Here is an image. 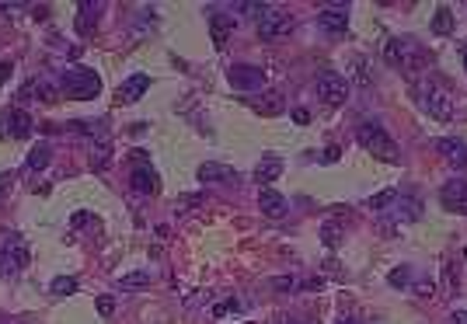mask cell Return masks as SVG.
<instances>
[{
    "mask_svg": "<svg viewBox=\"0 0 467 324\" xmlns=\"http://www.w3.org/2000/svg\"><path fill=\"white\" fill-rule=\"evenodd\" d=\"M11 70H15V67H11V63H8V60H4V63H0V84H4V81H8V77H11Z\"/></svg>",
    "mask_w": 467,
    "mask_h": 324,
    "instance_id": "b9f144b4",
    "label": "cell"
},
{
    "mask_svg": "<svg viewBox=\"0 0 467 324\" xmlns=\"http://www.w3.org/2000/svg\"><path fill=\"white\" fill-rule=\"evenodd\" d=\"M352 77H356V84H359V88H370V84H373L366 56H356V60H352Z\"/></svg>",
    "mask_w": 467,
    "mask_h": 324,
    "instance_id": "d4e9b609",
    "label": "cell"
},
{
    "mask_svg": "<svg viewBox=\"0 0 467 324\" xmlns=\"http://www.w3.org/2000/svg\"><path fill=\"white\" fill-rule=\"evenodd\" d=\"M147 91H150V77H147V74H133L129 81H122V84L115 88V102H119V105H133V102H140Z\"/></svg>",
    "mask_w": 467,
    "mask_h": 324,
    "instance_id": "9c48e42d",
    "label": "cell"
},
{
    "mask_svg": "<svg viewBox=\"0 0 467 324\" xmlns=\"http://www.w3.org/2000/svg\"><path fill=\"white\" fill-rule=\"evenodd\" d=\"M432 32H439V35H450L453 32V11L443 4V8H436V18H432Z\"/></svg>",
    "mask_w": 467,
    "mask_h": 324,
    "instance_id": "cb8c5ba5",
    "label": "cell"
},
{
    "mask_svg": "<svg viewBox=\"0 0 467 324\" xmlns=\"http://www.w3.org/2000/svg\"><path fill=\"white\" fill-rule=\"evenodd\" d=\"M95 307H98V314H101V317H112V314H115V296H98V300H95Z\"/></svg>",
    "mask_w": 467,
    "mask_h": 324,
    "instance_id": "d590c367",
    "label": "cell"
},
{
    "mask_svg": "<svg viewBox=\"0 0 467 324\" xmlns=\"http://www.w3.org/2000/svg\"><path fill=\"white\" fill-rule=\"evenodd\" d=\"M238 307H241L238 300H223V303H216V307H213V314H216V317H223V314H230V310H238Z\"/></svg>",
    "mask_w": 467,
    "mask_h": 324,
    "instance_id": "8d00e7d4",
    "label": "cell"
},
{
    "mask_svg": "<svg viewBox=\"0 0 467 324\" xmlns=\"http://www.w3.org/2000/svg\"><path fill=\"white\" fill-rule=\"evenodd\" d=\"M28 95H35L39 102H46V105H53L63 91L60 88H53V81L49 77H35V81H28V88L22 91V98H28Z\"/></svg>",
    "mask_w": 467,
    "mask_h": 324,
    "instance_id": "d6986e66",
    "label": "cell"
},
{
    "mask_svg": "<svg viewBox=\"0 0 467 324\" xmlns=\"http://www.w3.org/2000/svg\"><path fill=\"white\" fill-rule=\"evenodd\" d=\"M293 122H300V126L311 122V112H307V108H293Z\"/></svg>",
    "mask_w": 467,
    "mask_h": 324,
    "instance_id": "f35d334b",
    "label": "cell"
},
{
    "mask_svg": "<svg viewBox=\"0 0 467 324\" xmlns=\"http://www.w3.org/2000/svg\"><path fill=\"white\" fill-rule=\"evenodd\" d=\"M318 98H321L325 105H342V102L349 98V81H345L342 74H335V70H325V74L318 77Z\"/></svg>",
    "mask_w": 467,
    "mask_h": 324,
    "instance_id": "8992f818",
    "label": "cell"
},
{
    "mask_svg": "<svg viewBox=\"0 0 467 324\" xmlns=\"http://www.w3.org/2000/svg\"><path fill=\"white\" fill-rule=\"evenodd\" d=\"M279 175H283V157H276V154H265L255 168V181H265L262 188H269V181H276Z\"/></svg>",
    "mask_w": 467,
    "mask_h": 324,
    "instance_id": "ffe728a7",
    "label": "cell"
},
{
    "mask_svg": "<svg viewBox=\"0 0 467 324\" xmlns=\"http://www.w3.org/2000/svg\"><path fill=\"white\" fill-rule=\"evenodd\" d=\"M77 133H84V136H95V140H105V129H101V122H70Z\"/></svg>",
    "mask_w": 467,
    "mask_h": 324,
    "instance_id": "4dcf8cb0",
    "label": "cell"
},
{
    "mask_svg": "<svg viewBox=\"0 0 467 324\" xmlns=\"http://www.w3.org/2000/svg\"><path fill=\"white\" fill-rule=\"evenodd\" d=\"M464 70H467V49H464Z\"/></svg>",
    "mask_w": 467,
    "mask_h": 324,
    "instance_id": "7dc6e473",
    "label": "cell"
},
{
    "mask_svg": "<svg viewBox=\"0 0 467 324\" xmlns=\"http://www.w3.org/2000/svg\"><path fill=\"white\" fill-rule=\"evenodd\" d=\"M4 126L11 129V136H15V140H28V136H32V129H35V122H32V115H28L25 108H11V112L4 115Z\"/></svg>",
    "mask_w": 467,
    "mask_h": 324,
    "instance_id": "4fadbf2b",
    "label": "cell"
},
{
    "mask_svg": "<svg viewBox=\"0 0 467 324\" xmlns=\"http://www.w3.org/2000/svg\"><path fill=\"white\" fill-rule=\"evenodd\" d=\"M335 161H338V147H328L325 150V164H335Z\"/></svg>",
    "mask_w": 467,
    "mask_h": 324,
    "instance_id": "ee69618b",
    "label": "cell"
},
{
    "mask_svg": "<svg viewBox=\"0 0 467 324\" xmlns=\"http://www.w3.org/2000/svg\"><path fill=\"white\" fill-rule=\"evenodd\" d=\"M394 213H398V220H418L422 216V202L418 199H401Z\"/></svg>",
    "mask_w": 467,
    "mask_h": 324,
    "instance_id": "4316f807",
    "label": "cell"
},
{
    "mask_svg": "<svg viewBox=\"0 0 467 324\" xmlns=\"http://www.w3.org/2000/svg\"><path fill=\"white\" fill-rule=\"evenodd\" d=\"M49 154H53V150H49V143L32 147V154H28V168H32V171H42V168L49 164Z\"/></svg>",
    "mask_w": 467,
    "mask_h": 324,
    "instance_id": "484cf974",
    "label": "cell"
},
{
    "mask_svg": "<svg viewBox=\"0 0 467 324\" xmlns=\"http://www.w3.org/2000/svg\"><path fill=\"white\" fill-rule=\"evenodd\" d=\"M398 67L411 77H418L425 67H429V53L411 39V35H398Z\"/></svg>",
    "mask_w": 467,
    "mask_h": 324,
    "instance_id": "5b68a950",
    "label": "cell"
},
{
    "mask_svg": "<svg viewBox=\"0 0 467 324\" xmlns=\"http://www.w3.org/2000/svg\"><path fill=\"white\" fill-rule=\"evenodd\" d=\"M318 25H321L325 32H331V35H342V32L349 29V8H345V4H335V8L318 11Z\"/></svg>",
    "mask_w": 467,
    "mask_h": 324,
    "instance_id": "30bf717a",
    "label": "cell"
},
{
    "mask_svg": "<svg viewBox=\"0 0 467 324\" xmlns=\"http://www.w3.org/2000/svg\"><path fill=\"white\" fill-rule=\"evenodd\" d=\"M49 18V8H35V22H46Z\"/></svg>",
    "mask_w": 467,
    "mask_h": 324,
    "instance_id": "f6af8a7d",
    "label": "cell"
},
{
    "mask_svg": "<svg viewBox=\"0 0 467 324\" xmlns=\"http://www.w3.org/2000/svg\"><path fill=\"white\" fill-rule=\"evenodd\" d=\"M439 199L450 213H467V181H446L439 188Z\"/></svg>",
    "mask_w": 467,
    "mask_h": 324,
    "instance_id": "8fae6325",
    "label": "cell"
},
{
    "mask_svg": "<svg viewBox=\"0 0 467 324\" xmlns=\"http://www.w3.org/2000/svg\"><path fill=\"white\" fill-rule=\"evenodd\" d=\"M457 289H460V268L450 261L446 265V293H457Z\"/></svg>",
    "mask_w": 467,
    "mask_h": 324,
    "instance_id": "d6a6232c",
    "label": "cell"
},
{
    "mask_svg": "<svg viewBox=\"0 0 467 324\" xmlns=\"http://www.w3.org/2000/svg\"><path fill=\"white\" fill-rule=\"evenodd\" d=\"M300 282H297V275H276L272 279V289H279V293H290V289H297Z\"/></svg>",
    "mask_w": 467,
    "mask_h": 324,
    "instance_id": "836d02e7",
    "label": "cell"
},
{
    "mask_svg": "<svg viewBox=\"0 0 467 324\" xmlns=\"http://www.w3.org/2000/svg\"><path fill=\"white\" fill-rule=\"evenodd\" d=\"M418 105L432 119H439V122H450L453 119V95L443 84H436V81H422L418 84Z\"/></svg>",
    "mask_w": 467,
    "mask_h": 324,
    "instance_id": "3957f363",
    "label": "cell"
},
{
    "mask_svg": "<svg viewBox=\"0 0 467 324\" xmlns=\"http://www.w3.org/2000/svg\"><path fill=\"white\" fill-rule=\"evenodd\" d=\"M293 29V18L286 15V11H279V8H272L269 4V11L259 18V35L269 42V39H279V35H286Z\"/></svg>",
    "mask_w": 467,
    "mask_h": 324,
    "instance_id": "ba28073f",
    "label": "cell"
},
{
    "mask_svg": "<svg viewBox=\"0 0 467 324\" xmlns=\"http://www.w3.org/2000/svg\"><path fill=\"white\" fill-rule=\"evenodd\" d=\"M387 282H391L394 289H404V286L411 282V268H408V265H401V268H394V272L387 275Z\"/></svg>",
    "mask_w": 467,
    "mask_h": 324,
    "instance_id": "f546056e",
    "label": "cell"
},
{
    "mask_svg": "<svg viewBox=\"0 0 467 324\" xmlns=\"http://www.w3.org/2000/svg\"><path fill=\"white\" fill-rule=\"evenodd\" d=\"M450 324H467V310H453L450 314Z\"/></svg>",
    "mask_w": 467,
    "mask_h": 324,
    "instance_id": "60d3db41",
    "label": "cell"
},
{
    "mask_svg": "<svg viewBox=\"0 0 467 324\" xmlns=\"http://www.w3.org/2000/svg\"><path fill=\"white\" fill-rule=\"evenodd\" d=\"M129 185H133V192H140V195H154V192H157V171H154L150 164H140V168L129 175Z\"/></svg>",
    "mask_w": 467,
    "mask_h": 324,
    "instance_id": "ac0fdd59",
    "label": "cell"
},
{
    "mask_svg": "<svg viewBox=\"0 0 467 324\" xmlns=\"http://www.w3.org/2000/svg\"><path fill=\"white\" fill-rule=\"evenodd\" d=\"M112 164V143L108 140H98L95 147H91V168L95 171H105Z\"/></svg>",
    "mask_w": 467,
    "mask_h": 324,
    "instance_id": "7402d4cb",
    "label": "cell"
},
{
    "mask_svg": "<svg viewBox=\"0 0 467 324\" xmlns=\"http://www.w3.org/2000/svg\"><path fill=\"white\" fill-rule=\"evenodd\" d=\"M230 32H234V18L230 15H220V11H209V35H213V46L216 49H227Z\"/></svg>",
    "mask_w": 467,
    "mask_h": 324,
    "instance_id": "7c38bea8",
    "label": "cell"
},
{
    "mask_svg": "<svg viewBox=\"0 0 467 324\" xmlns=\"http://www.w3.org/2000/svg\"><path fill=\"white\" fill-rule=\"evenodd\" d=\"M415 293H418V296H432V293H436L432 279H429V282H425V279H422V282H415Z\"/></svg>",
    "mask_w": 467,
    "mask_h": 324,
    "instance_id": "74e56055",
    "label": "cell"
},
{
    "mask_svg": "<svg viewBox=\"0 0 467 324\" xmlns=\"http://www.w3.org/2000/svg\"><path fill=\"white\" fill-rule=\"evenodd\" d=\"M238 11H245V15H252V18H262V15L269 11V4H259V0H248V4H238Z\"/></svg>",
    "mask_w": 467,
    "mask_h": 324,
    "instance_id": "e575fe53",
    "label": "cell"
},
{
    "mask_svg": "<svg viewBox=\"0 0 467 324\" xmlns=\"http://www.w3.org/2000/svg\"><path fill=\"white\" fill-rule=\"evenodd\" d=\"M321 241H325V248H338L342 244V227L338 223H325V230H321Z\"/></svg>",
    "mask_w": 467,
    "mask_h": 324,
    "instance_id": "f1b7e54d",
    "label": "cell"
},
{
    "mask_svg": "<svg viewBox=\"0 0 467 324\" xmlns=\"http://www.w3.org/2000/svg\"><path fill=\"white\" fill-rule=\"evenodd\" d=\"M227 81L234 91H259L265 84V70L262 67H252V63H238L227 70Z\"/></svg>",
    "mask_w": 467,
    "mask_h": 324,
    "instance_id": "52a82bcc",
    "label": "cell"
},
{
    "mask_svg": "<svg viewBox=\"0 0 467 324\" xmlns=\"http://www.w3.org/2000/svg\"><path fill=\"white\" fill-rule=\"evenodd\" d=\"M391 202H398V192H394V188H387V192L373 195V199H370L366 206H370V209H384V206H391Z\"/></svg>",
    "mask_w": 467,
    "mask_h": 324,
    "instance_id": "1f68e13d",
    "label": "cell"
},
{
    "mask_svg": "<svg viewBox=\"0 0 467 324\" xmlns=\"http://www.w3.org/2000/svg\"><path fill=\"white\" fill-rule=\"evenodd\" d=\"M195 202H199L195 195H185V199L178 202V213H188V206H195Z\"/></svg>",
    "mask_w": 467,
    "mask_h": 324,
    "instance_id": "ab89813d",
    "label": "cell"
},
{
    "mask_svg": "<svg viewBox=\"0 0 467 324\" xmlns=\"http://www.w3.org/2000/svg\"><path fill=\"white\" fill-rule=\"evenodd\" d=\"M335 324H359V321H352V317H342V321H335Z\"/></svg>",
    "mask_w": 467,
    "mask_h": 324,
    "instance_id": "bcb514c9",
    "label": "cell"
},
{
    "mask_svg": "<svg viewBox=\"0 0 467 324\" xmlns=\"http://www.w3.org/2000/svg\"><path fill=\"white\" fill-rule=\"evenodd\" d=\"M356 136H359V147H363V150H370V154H373V157H380V161L398 164V157H401V154H398V143H394V140H391L380 126L366 122V126H359V133H356Z\"/></svg>",
    "mask_w": 467,
    "mask_h": 324,
    "instance_id": "277c9868",
    "label": "cell"
},
{
    "mask_svg": "<svg viewBox=\"0 0 467 324\" xmlns=\"http://www.w3.org/2000/svg\"><path fill=\"white\" fill-rule=\"evenodd\" d=\"M11 181H15V175H0V195L11 188Z\"/></svg>",
    "mask_w": 467,
    "mask_h": 324,
    "instance_id": "7bdbcfd3",
    "label": "cell"
},
{
    "mask_svg": "<svg viewBox=\"0 0 467 324\" xmlns=\"http://www.w3.org/2000/svg\"><path fill=\"white\" fill-rule=\"evenodd\" d=\"M252 108H255L259 115L272 119V115H283V112H286V98H283L279 91H269V95H262V98H252Z\"/></svg>",
    "mask_w": 467,
    "mask_h": 324,
    "instance_id": "e0dca14e",
    "label": "cell"
},
{
    "mask_svg": "<svg viewBox=\"0 0 467 324\" xmlns=\"http://www.w3.org/2000/svg\"><path fill=\"white\" fill-rule=\"evenodd\" d=\"M199 181H220V185H227V181H238V171H234L230 164L206 161V164H199Z\"/></svg>",
    "mask_w": 467,
    "mask_h": 324,
    "instance_id": "2e32d148",
    "label": "cell"
},
{
    "mask_svg": "<svg viewBox=\"0 0 467 324\" xmlns=\"http://www.w3.org/2000/svg\"><path fill=\"white\" fill-rule=\"evenodd\" d=\"M150 282H154V272H150V268H136V272H126V275L115 279V286L126 289V293H129V289H147Z\"/></svg>",
    "mask_w": 467,
    "mask_h": 324,
    "instance_id": "44dd1931",
    "label": "cell"
},
{
    "mask_svg": "<svg viewBox=\"0 0 467 324\" xmlns=\"http://www.w3.org/2000/svg\"><path fill=\"white\" fill-rule=\"evenodd\" d=\"M60 91L70 98V102H91L101 95V77L88 67H67L63 81H60Z\"/></svg>",
    "mask_w": 467,
    "mask_h": 324,
    "instance_id": "6da1fadb",
    "label": "cell"
},
{
    "mask_svg": "<svg viewBox=\"0 0 467 324\" xmlns=\"http://www.w3.org/2000/svg\"><path fill=\"white\" fill-rule=\"evenodd\" d=\"M436 150L453 164V168H467V143L464 140H453V136H443L439 143H436Z\"/></svg>",
    "mask_w": 467,
    "mask_h": 324,
    "instance_id": "9a60e30c",
    "label": "cell"
},
{
    "mask_svg": "<svg viewBox=\"0 0 467 324\" xmlns=\"http://www.w3.org/2000/svg\"><path fill=\"white\" fill-rule=\"evenodd\" d=\"M259 206H262V213H265L269 220H279V216H286V209H290L286 195H279L276 188H262V192H259Z\"/></svg>",
    "mask_w": 467,
    "mask_h": 324,
    "instance_id": "5bb4252c",
    "label": "cell"
},
{
    "mask_svg": "<svg viewBox=\"0 0 467 324\" xmlns=\"http://www.w3.org/2000/svg\"><path fill=\"white\" fill-rule=\"evenodd\" d=\"M32 261L28 241L22 234H4L0 237V275H22Z\"/></svg>",
    "mask_w": 467,
    "mask_h": 324,
    "instance_id": "7a4b0ae2",
    "label": "cell"
},
{
    "mask_svg": "<svg viewBox=\"0 0 467 324\" xmlns=\"http://www.w3.org/2000/svg\"><path fill=\"white\" fill-rule=\"evenodd\" d=\"M49 293H56V296H70V293H77V279H74V275H56V279L49 282Z\"/></svg>",
    "mask_w": 467,
    "mask_h": 324,
    "instance_id": "83f0119b",
    "label": "cell"
},
{
    "mask_svg": "<svg viewBox=\"0 0 467 324\" xmlns=\"http://www.w3.org/2000/svg\"><path fill=\"white\" fill-rule=\"evenodd\" d=\"M91 11H98V4H81V15H77V32L81 35H91L95 25H98V15H91Z\"/></svg>",
    "mask_w": 467,
    "mask_h": 324,
    "instance_id": "603a6c76",
    "label": "cell"
}]
</instances>
